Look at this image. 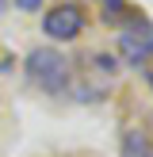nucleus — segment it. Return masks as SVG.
<instances>
[{"label":"nucleus","instance_id":"obj_1","mask_svg":"<svg viewBox=\"0 0 153 157\" xmlns=\"http://www.w3.org/2000/svg\"><path fill=\"white\" fill-rule=\"evenodd\" d=\"M23 73H27V81L35 84L38 92H46V96H61V92L69 88V81H73V65H69V58L61 50H54V46H38V50H31L27 61H23Z\"/></svg>","mask_w":153,"mask_h":157},{"label":"nucleus","instance_id":"obj_2","mask_svg":"<svg viewBox=\"0 0 153 157\" xmlns=\"http://www.w3.org/2000/svg\"><path fill=\"white\" fill-rule=\"evenodd\" d=\"M80 31H84V8L73 4V0H65V4L50 8L42 15V35L54 38V42H73Z\"/></svg>","mask_w":153,"mask_h":157},{"label":"nucleus","instance_id":"obj_3","mask_svg":"<svg viewBox=\"0 0 153 157\" xmlns=\"http://www.w3.org/2000/svg\"><path fill=\"white\" fill-rule=\"evenodd\" d=\"M119 50H122V58H126L130 65H142L145 69L149 58H153V23L138 15V19L119 35Z\"/></svg>","mask_w":153,"mask_h":157},{"label":"nucleus","instance_id":"obj_4","mask_svg":"<svg viewBox=\"0 0 153 157\" xmlns=\"http://www.w3.org/2000/svg\"><path fill=\"white\" fill-rule=\"evenodd\" d=\"M119 157H153L149 134L138 130V127H126V130H122V138H119Z\"/></svg>","mask_w":153,"mask_h":157},{"label":"nucleus","instance_id":"obj_5","mask_svg":"<svg viewBox=\"0 0 153 157\" xmlns=\"http://www.w3.org/2000/svg\"><path fill=\"white\" fill-rule=\"evenodd\" d=\"M99 4H103V19H122V15H126V4H122V0H99Z\"/></svg>","mask_w":153,"mask_h":157},{"label":"nucleus","instance_id":"obj_6","mask_svg":"<svg viewBox=\"0 0 153 157\" xmlns=\"http://www.w3.org/2000/svg\"><path fill=\"white\" fill-rule=\"evenodd\" d=\"M15 8H19V12H38V8H42V0H12Z\"/></svg>","mask_w":153,"mask_h":157},{"label":"nucleus","instance_id":"obj_7","mask_svg":"<svg viewBox=\"0 0 153 157\" xmlns=\"http://www.w3.org/2000/svg\"><path fill=\"white\" fill-rule=\"evenodd\" d=\"M145 77H149V88H153V69H145Z\"/></svg>","mask_w":153,"mask_h":157},{"label":"nucleus","instance_id":"obj_8","mask_svg":"<svg viewBox=\"0 0 153 157\" xmlns=\"http://www.w3.org/2000/svg\"><path fill=\"white\" fill-rule=\"evenodd\" d=\"M4 8H8V0H0V12H4Z\"/></svg>","mask_w":153,"mask_h":157}]
</instances>
